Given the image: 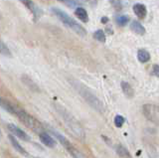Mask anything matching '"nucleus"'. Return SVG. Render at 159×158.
<instances>
[{"label":"nucleus","mask_w":159,"mask_h":158,"mask_svg":"<svg viewBox=\"0 0 159 158\" xmlns=\"http://www.w3.org/2000/svg\"><path fill=\"white\" fill-rule=\"evenodd\" d=\"M142 113L149 121L159 125V106L152 103H146L142 106Z\"/></svg>","instance_id":"6"},{"label":"nucleus","mask_w":159,"mask_h":158,"mask_svg":"<svg viewBox=\"0 0 159 158\" xmlns=\"http://www.w3.org/2000/svg\"><path fill=\"white\" fill-rule=\"evenodd\" d=\"M7 128H8V130L11 132L13 135H15L16 137L20 138L21 140H23V141H30V140H31V138H30V136L27 134L26 132L23 131L21 128H19L18 126L12 124V123H8Z\"/></svg>","instance_id":"8"},{"label":"nucleus","mask_w":159,"mask_h":158,"mask_svg":"<svg viewBox=\"0 0 159 158\" xmlns=\"http://www.w3.org/2000/svg\"><path fill=\"white\" fill-rule=\"evenodd\" d=\"M1 106L4 111H8L9 113H11V115H14L15 113V111H16V106H14L13 103H11L9 101L7 100H4V98H1Z\"/></svg>","instance_id":"14"},{"label":"nucleus","mask_w":159,"mask_h":158,"mask_svg":"<svg viewBox=\"0 0 159 158\" xmlns=\"http://www.w3.org/2000/svg\"><path fill=\"white\" fill-rule=\"evenodd\" d=\"M116 24L119 27H124L128 23L129 21V17L126 15H119L118 17H116Z\"/></svg>","instance_id":"19"},{"label":"nucleus","mask_w":159,"mask_h":158,"mask_svg":"<svg viewBox=\"0 0 159 158\" xmlns=\"http://www.w3.org/2000/svg\"><path fill=\"white\" fill-rule=\"evenodd\" d=\"M152 74L159 78V65H157V64H154L152 66Z\"/></svg>","instance_id":"25"},{"label":"nucleus","mask_w":159,"mask_h":158,"mask_svg":"<svg viewBox=\"0 0 159 158\" xmlns=\"http://www.w3.org/2000/svg\"><path fill=\"white\" fill-rule=\"evenodd\" d=\"M16 136L15 135H13V134H9L8 135V138H9V140H10V143L12 144V146L14 147V149L16 150V151H18L20 154H22L23 156H26V157H29L30 155H29V153L25 150V148H23L22 146H21V144L17 141V139L15 138Z\"/></svg>","instance_id":"10"},{"label":"nucleus","mask_w":159,"mask_h":158,"mask_svg":"<svg viewBox=\"0 0 159 158\" xmlns=\"http://www.w3.org/2000/svg\"><path fill=\"white\" fill-rule=\"evenodd\" d=\"M137 59L139 62L146 63L150 60V54H149L146 50H144V49H140L137 53Z\"/></svg>","instance_id":"18"},{"label":"nucleus","mask_w":159,"mask_h":158,"mask_svg":"<svg viewBox=\"0 0 159 158\" xmlns=\"http://www.w3.org/2000/svg\"><path fill=\"white\" fill-rule=\"evenodd\" d=\"M14 115L16 116L25 126L28 127L29 129H31L32 131L38 133V134H40L41 132H44L45 129H46L45 126L38 120H36L34 116L29 115L27 111H25L24 110H22V108H20L18 106L16 107Z\"/></svg>","instance_id":"3"},{"label":"nucleus","mask_w":159,"mask_h":158,"mask_svg":"<svg viewBox=\"0 0 159 158\" xmlns=\"http://www.w3.org/2000/svg\"><path fill=\"white\" fill-rule=\"evenodd\" d=\"M51 10L54 13V15H56L58 17L60 21H61L63 24H65L68 28L71 29V30H73L75 33H77L79 36L84 37L87 35V31L84 30V28L82 25H80L79 23H77L73 18L70 17L66 12H64L61 10V9L55 8V7H53Z\"/></svg>","instance_id":"4"},{"label":"nucleus","mask_w":159,"mask_h":158,"mask_svg":"<svg viewBox=\"0 0 159 158\" xmlns=\"http://www.w3.org/2000/svg\"><path fill=\"white\" fill-rule=\"evenodd\" d=\"M60 2L64 3L65 5H67L68 7H76V6H79L80 4H81V2L79 1V0H59Z\"/></svg>","instance_id":"23"},{"label":"nucleus","mask_w":159,"mask_h":158,"mask_svg":"<svg viewBox=\"0 0 159 158\" xmlns=\"http://www.w3.org/2000/svg\"><path fill=\"white\" fill-rule=\"evenodd\" d=\"M93 37H94V39H97V40L101 43L106 42V35H104V32L102 30H98L94 32Z\"/></svg>","instance_id":"22"},{"label":"nucleus","mask_w":159,"mask_h":158,"mask_svg":"<svg viewBox=\"0 0 159 158\" xmlns=\"http://www.w3.org/2000/svg\"><path fill=\"white\" fill-rule=\"evenodd\" d=\"M20 2L23 3V5L26 6L30 11H31V13L33 14L34 16V20L37 21L38 19L42 16V13L43 11L41 10V8H39L36 4H35L32 0H19Z\"/></svg>","instance_id":"7"},{"label":"nucleus","mask_w":159,"mask_h":158,"mask_svg":"<svg viewBox=\"0 0 159 158\" xmlns=\"http://www.w3.org/2000/svg\"><path fill=\"white\" fill-rule=\"evenodd\" d=\"M120 85H121V90L124 95H125V97L128 98H132L134 97V90L132 88V87L126 82H121Z\"/></svg>","instance_id":"13"},{"label":"nucleus","mask_w":159,"mask_h":158,"mask_svg":"<svg viewBox=\"0 0 159 158\" xmlns=\"http://www.w3.org/2000/svg\"><path fill=\"white\" fill-rule=\"evenodd\" d=\"M113 122H114V125H116V127L120 128L124 124V122H125V118L120 115H116V117H114Z\"/></svg>","instance_id":"21"},{"label":"nucleus","mask_w":159,"mask_h":158,"mask_svg":"<svg viewBox=\"0 0 159 158\" xmlns=\"http://www.w3.org/2000/svg\"><path fill=\"white\" fill-rule=\"evenodd\" d=\"M133 11L135 13V15L139 18V19H144L146 17L147 14V9L146 7L141 3H136L133 5Z\"/></svg>","instance_id":"12"},{"label":"nucleus","mask_w":159,"mask_h":158,"mask_svg":"<svg viewBox=\"0 0 159 158\" xmlns=\"http://www.w3.org/2000/svg\"><path fill=\"white\" fill-rule=\"evenodd\" d=\"M109 2H111L112 7L116 9V10H120V9L122 8L121 0H109Z\"/></svg>","instance_id":"24"},{"label":"nucleus","mask_w":159,"mask_h":158,"mask_svg":"<svg viewBox=\"0 0 159 158\" xmlns=\"http://www.w3.org/2000/svg\"><path fill=\"white\" fill-rule=\"evenodd\" d=\"M130 29L138 35H144L145 34V28H144L138 21H132L130 23Z\"/></svg>","instance_id":"15"},{"label":"nucleus","mask_w":159,"mask_h":158,"mask_svg":"<svg viewBox=\"0 0 159 158\" xmlns=\"http://www.w3.org/2000/svg\"><path fill=\"white\" fill-rule=\"evenodd\" d=\"M116 154L120 158H131V154L129 153L128 149L121 144L116 145Z\"/></svg>","instance_id":"16"},{"label":"nucleus","mask_w":159,"mask_h":158,"mask_svg":"<svg viewBox=\"0 0 159 158\" xmlns=\"http://www.w3.org/2000/svg\"><path fill=\"white\" fill-rule=\"evenodd\" d=\"M21 80H22V82H23V84L25 86H26L29 90H31L32 92H34V93H39L40 92V88H39V87L36 85V83H34L33 82V80L31 78H29L28 76H26V75H23L22 77H21Z\"/></svg>","instance_id":"11"},{"label":"nucleus","mask_w":159,"mask_h":158,"mask_svg":"<svg viewBox=\"0 0 159 158\" xmlns=\"http://www.w3.org/2000/svg\"><path fill=\"white\" fill-rule=\"evenodd\" d=\"M102 139H103V140H106V142L107 143L108 145H111V139H108V138H107V136H104V135H102Z\"/></svg>","instance_id":"26"},{"label":"nucleus","mask_w":159,"mask_h":158,"mask_svg":"<svg viewBox=\"0 0 159 158\" xmlns=\"http://www.w3.org/2000/svg\"><path fill=\"white\" fill-rule=\"evenodd\" d=\"M75 15H76L80 19V20L83 21V22H88L89 21V15H88V13L82 7H79V8L76 9V11H75Z\"/></svg>","instance_id":"17"},{"label":"nucleus","mask_w":159,"mask_h":158,"mask_svg":"<svg viewBox=\"0 0 159 158\" xmlns=\"http://www.w3.org/2000/svg\"><path fill=\"white\" fill-rule=\"evenodd\" d=\"M150 158H154V157H150Z\"/></svg>","instance_id":"29"},{"label":"nucleus","mask_w":159,"mask_h":158,"mask_svg":"<svg viewBox=\"0 0 159 158\" xmlns=\"http://www.w3.org/2000/svg\"><path fill=\"white\" fill-rule=\"evenodd\" d=\"M109 29H111V28H107V31L109 34H111V33H112V31H111V30H109Z\"/></svg>","instance_id":"28"},{"label":"nucleus","mask_w":159,"mask_h":158,"mask_svg":"<svg viewBox=\"0 0 159 158\" xmlns=\"http://www.w3.org/2000/svg\"><path fill=\"white\" fill-rule=\"evenodd\" d=\"M39 138L45 146H47L49 148H54L55 146H56V141H55L54 138L50 135L49 133H47L46 131L40 133Z\"/></svg>","instance_id":"9"},{"label":"nucleus","mask_w":159,"mask_h":158,"mask_svg":"<svg viewBox=\"0 0 159 158\" xmlns=\"http://www.w3.org/2000/svg\"><path fill=\"white\" fill-rule=\"evenodd\" d=\"M70 84L78 92L79 95L88 102V105L91 107H93L94 111H97L99 113H103L106 111V106H104L103 102L93 92L89 91L87 87H84L83 84L75 80H71Z\"/></svg>","instance_id":"2"},{"label":"nucleus","mask_w":159,"mask_h":158,"mask_svg":"<svg viewBox=\"0 0 159 158\" xmlns=\"http://www.w3.org/2000/svg\"><path fill=\"white\" fill-rule=\"evenodd\" d=\"M55 111L62 118L63 122L68 128V130L72 133V134L77 138V139L84 141L86 139V132H84V128L80 124V122L75 118V116L71 112L68 111L64 106H62L59 103H54L53 105Z\"/></svg>","instance_id":"1"},{"label":"nucleus","mask_w":159,"mask_h":158,"mask_svg":"<svg viewBox=\"0 0 159 158\" xmlns=\"http://www.w3.org/2000/svg\"><path fill=\"white\" fill-rule=\"evenodd\" d=\"M0 52H1V54L5 57H9V58L12 57V54L10 52L9 48L7 47V45H5L3 42L0 43Z\"/></svg>","instance_id":"20"},{"label":"nucleus","mask_w":159,"mask_h":158,"mask_svg":"<svg viewBox=\"0 0 159 158\" xmlns=\"http://www.w3.org/2000/svg\"><path fill=\"white\" fill-rule=\"evenodd\" d=\"M47 129L50 131V133H52V134L57 138V140L65 147V149L69 152V154H71V156H73L74 158H86L81 151H79L77 148L70 142V140L67 137H65L60 132H58L57 130H55L54 128L50 126H47Z\"/></svg>","instance_id":"5"},{"label":"nucleus","mask_w":159,"mask_h":158,"mask_svg":"<svg viewBox=\"0 0 159 158\" xmlns=\"http://www.w3.org/2000/svg\"><path fill=\"white\" fill-rule=\"evenodd\" d=\"M101 22H102V24H106V23H107V22H108V18H107V17H106V16L102 17V18L101 19Z\"/></svg>","instance_id":"27"}]
</instances>
